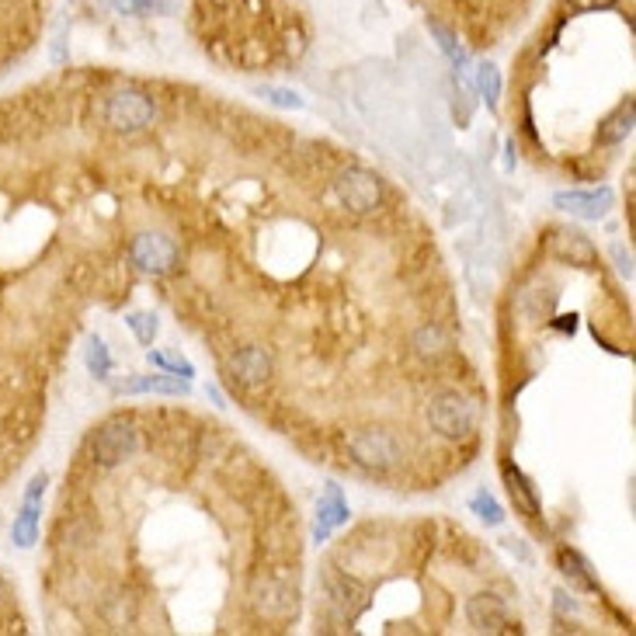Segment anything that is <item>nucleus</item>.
Segmentation results:
<instances>
[{
  "mask_svg": "<svg viewBox=\"0 0 636 636\" xmlns=\"http://www.w3.org/2000/svg\"><path fill=\"white\" fill-rule=\"evenodd\" d=\"M345 449L365 470H393L404 459V445L386 428H355L345 435Z\"/></svg>",
  "mask_w": 636,
  "mask_h": 636,
  "instance_id": "1",
  "label": "nucleus"
},
{
  "mask_svg": "<svg viewBox=\"0 0 636 636\" xmlns=\"http://www.w3.org/2000/svg\"><path fill=\"white\" fill-rule=\"evenodd\" d=\"M560 567H564V577L574 588H581V591H595L598 584H595V577H591V570L588 564L581 560V553H574V550H560Z\"/></svg>",
  "mask_w": 636,
  "mask_h": 636,
  "instance_id": "19",
  "label": "nucleus"
},
{
  "mask_svg": "<svg viewBox=\"0 0 636 636\" xmlns=\"http://www.w3.org/2000/svg\"><path fill=\"white\" fill-rule=\"evenodd\" d=\"M209 397H212V400H216V404H219V407H226L223 393H219V390H216V386H209Z\"/></svg>",
  "mask_w": 636,
  "mask_h": 636,
  "instance_id": "32",
  "label": "nucleus"
},
{
  "mask_svg": "<svg viewBox=\"0 0 636 636\" xmlns=\"http://www.w3.org/2000/svg\"><path fill=\"white\" fill-rule=\"evenodd\" d=\"M553 254H557L560 261H570V265H591V261H595V247H591V240L577 230L557 233V237H553Z\"/></svg>",
  "mask_w": 636,
  "mask_h": 636,
  "instance_id": "15",
  "label": "nucleus"
},
{
  "mask_svg": "<svg viewBox=\"0 0 636 636\" xmlns=\"http://www.w3.org/2000/svg\"><path fill=\"white\" fill-rule=\"evenodd\" d=\"M612 258H616V268H619V272H623L626 279H633V254L626 251L623 244H616V247H612Z\"/></svg>",
  "mask_w": 636,
  "mask_h": 636,
  "instance_id": "30",
  "label": "nucleus"
},
{
  "mask_svg": "<svg viewBox=\"0 0 636 636\" xmlns=\"http://www.w3.org/2000/svg\"><path fill=\"white\" fill-rule=\"evenodd\" d=\"M630 133H633V101H626V105L616 108V115H609V119L602 122V129H598V143L616 146V143H623Z\"/></svg>",
  "mask_w": 636,
  "mask_h": 636,
  "instance_id": "18",
  "label": "nucleus"
},
{
  "mask_svg": "<svg viewBox=\"0 0 636 636\" xmlns=\"http://www.w3.org/2000/svg\"><path fill=\"white\" fill-rule=\"evenodd\" d=\"M477 84H480V94L487 98V105H497V98H501V73H497L494 63H484V67L477 70Z\"/></svg>",
  "mask_w": 636,
  "mask_h": 636,
  "instance_id": "23",
  "label": "nucleus"
},
{
  "mask_svg": "<svg viewBox=\"0 0 636 636\" xmlns=\"http://www.w3.org/2000/svg\"><path fill=\"white\" fill-rule=\"evenodd\" d=\"M473 511H477L487 525H501L504 522V508L487 491H480L477 497H473Z\"/></svg>",
  "mask_w": 636,
  "mask_h": 636,
  "instance_id": "26",
  "label": "nucleus"
},
{
  "mask_svg": "<svg viewBox=\"0 0 636 636\" xmlns=\"http://www.w3.org/2000/svg\"><path fill=\"white\" fill-rule=\"evenodd\" d=\"M504 484H508V494L511 501H515L518 511H525L529 518L539 515V501H536V491H532V484L522 477V473L515 470L511 463H504Z\"/></svg>",
  "mask_w": 636,
  "mask_h": 636,
  "instance_id": "17",
  "label": "nucleus"
},
{
  "mask_svg": "<svg viewBox=\"0 0 636 636\" xmlns=\"http://www.w3.org/2000/svg\"><path fill=\"white\" fill-rule=\"evenodd\" d=\"M133 261L136 268H143L150 275H167L178 265V247L164 233H140L133 240Z\"/></svg>",
  "mask_w": 636,
  "mask_h": 636,
  "instance_id": "9",
  "label": "nucleus"
},
{
  "mask_svg": "<svg viewBox=\"0 0 636 636\" xmlns=\"http://www.w3.org/2000/svg\"><path fill=\"white\" fill-rule=\"evenodd\" d=\"M612 202H616V195H612V188H591V192H560L553 195V206L570 212V216H581V219H602L605 212L612 209Z\"/></svg>",
  "mask_w": 636,
  "mask_h": 636,
  "instance_id": "10",
  "label": "nucleus"
},
{
  "mask_svg": "<svg viewBox=\"0 0 636 636\" xmlns=\"http://www.w3.org/2000/svg\"><path fill=\"white\" fill-rule=\"evenodd\" d=\"M87 369H91V376H98V379H108L112 376V355H108V348H105V341L101 338H87Z\"/></svg>",
  "mask_w": 636,
  "mask_h": 636,
  "instance_id": "21",
  "label": "nucleus"
},
{
  "mask_svg": "<svg viewBox=\"0 0 636 636\" xmlns=\"http://www.w3.org/2000/svg\"><path fill=\"white\" fill-rule=\"evenodd\" d=\"M254 94L265 98L268 105H275V108H303V98H299L296 91H285V87H275V84H261Z\"/></svg>",
  "mask_w": 636,
  "mask_h": 636,
  "instance_id": "22",
  "label": "nucleus"
},
{
  "mask_svg": "<svg viewBox=\"0 0 636 636\" xmlns=\"http://www.w3.org/2000/svg\"><path fill=\"white\" fill-rule=\"evenodd\" d=\"M504 543H508V550L515 553L518 560H529V550L522 546V539H504Z\"/></svg>",
  "mask_w": 636,
  "mask_h": 636,
  "instance_id": "31",
  "label": "nucleus"
},
{
  "mask_svg": "<svg viewBox=\"0 0 636 636\" xmlns=\"http://www.w3.org/2000/svg\"><path fill=\"white\" fill-rule=\"evenodd\" d=\"M119 7L136 14H167L174 11V0H119Z\"/></svg>",
  "mask_w": 636,
  "mask_h": 636,
  "instance_id": "29",
  "label": "nucleus"
},
{
  "mask_svg": "<svg viewBox=\"0 0 636 636\" xmlns=\"http://www.w3.org/2000/svg\"><path fill=\"white\" fill-rule=\"evenodd\" d=\"M146 358H150V365H157V369H164V372H174V376H185V379H192V376H195L192 362H185V358H178V355L150 352Z\"/></svg>",
  "mask_w": 636,
  "mask_h": 636,
  "instance_id": "24",
  "label": "nucleus"
},
{
  "mask_svg": "<svg viewBox=\"0 0 636 636\" xmlns=\"http://www.w3.org/2000/svg\"><path fill=\"white\" fill-rule=\"evenodd\" d=\"M334 192H338L341 206L358 212V216L376 212L383 206V185H379L376 174L365 171V167H348V171H341L338 181H334Z\"/></svg>",
  "mask_w": 636,
  "mask_h": 636,
  "instance_id": "7",
  "label": "nucleus"
},
{
  "mask_svg": "<svg viewBox=\"0 0 636 636\" xmlns=\"http://www.w3.org/2000/svg\"><path fill=\"white\" fill-rule=\"evenodd\" d=\"M39 515H42V501H25V504H21L18 518H14V525H11L14 546H21V550L35 546V539H39Z\"/></svg>",
  "mask_w": 636,
  "mask_h": 636,
  "instance_id": "16",
  "label": "nucleus"
},
{
  "mask_svg": "<svg viewBox=\"0 0 636 636\" xmlns=\"http://www.w3.org/2000/svg\"><path fill=\"white\" fill-rule=\"evenodd\" d=\"M136 452H140V428L129 418L105 421L91 438V459L101 470H115L126 459H133Z\"/></svg>",
  "mask_w": 636,
  "mask_h": 636,
  "instance_id": "2",
  "label": "nucleus"
},
{
  "mask_svg": "<svg viewBox=\"0 0 636 636\" xmlns=\"http://www.w3.org/2000/svg\"><path fill=\"white\" fill-rule=\"evenodd\" d=\"M348 522V504L345 497H341V491L334 484H327V494L320 497L317 504V525H313V539H327L331 536V529H338V525Z\"/></svg>",
  "mask_w": 636,
  "mask_h": 636,
  "instance_id": "14",
  "label": "nucleus"
},
{
  "mask_svg": "<svg viewBox=\"0 0 636 636\" xmlns=\"http://www.w3.org/2000/svg\"><path fill=\"white\" fill-rule=\"evenodd\" d=\"M226 372H230L233 383L244 386V390H258V386H265L268 379L275 376V358L272 352H265V348L258 345L237 348V352L226 358Z\"/></svg>",
  "mask_w": 636,
  "mask_h": 636,
  "instance_id": "8",
  "label": "nucleus"
},
{
  "mask_svg": "<svg viewBox=\"0 0 636 636\" xmlns=\"http://www.w3.org/2000/svg\"><path fill=\"white\" fill-rule=\"evenodd\" d=\"M320 588H324V605L341 619V623H355L358 612L365 609V588L348 577L345 570H338L334 564L324 567L320 574Z\"/></svg>",
  "mask_w": 636,
  "mask_h": 636,
  "instance_id": "6",
  "label": "nucleus"
},
{
  "mask_svg": "<svg viewBox=\"0 0 636 636\" xmlns=\"http://www.w3.org/2000/svg\"><path fill=\"white\" fill-rule=\"evenodd\" d=\"M101 619H105V626H112V630H133L136 619H140V602H136L129 591H108L105 598H101Z\"/></svg>",
  "mask_w": 636,
  "mask_h": 636,
  "instance_id": "13",
  "label": "nucleus"
},
{
  "mask_svg": "<svg viewBox=\"0 0 636 636\" xmlns=\"http://www.w3.org/2000/svg\"><path fill=\"white\" fill-rule=\"evenodd\" d=\"M126 324L133 327V334L143 345H153V338H157V317L153 313H129Z\"/></svg>",
  "mask_w": 636,
  "mask_h": 636,
  "instance_id": "25",
  "label": "nucleus"
},
{
  "mask_svg": "<svg viewBox=\"0 0 636 636\" xmlns=\"http://www.w3.org/2000/svg\"><path fill=\"white\" fill-rule=\"evenodd\" d=\"M60 543H63V546H73V550H80V546L91 543V529H87V525L80 522V518H73V522H63Z\"/></svg>",
  "mask_w": 636,
  "mask_h": 636,
  "instance_id": "28",
  "label": "nucleus"
},
{
  "mask_svg": "<svg viewBox=\"0 0 636 636\" xmlns=\"http://www.w3.org/2000/svg\"><path fill=\"white\" fill-rule=\"evenodd\" d=\"M428 32H431V39H438V49H442V53L449 56V60L456 63V67H463V63H466V53L456 46V39H452V35L445 32L442 25H428Z\"/></svg>",
  "mask_w": 636,
  "mask_h": 636,
  "instance_id": "27",
  "label": "nucleus"
},
{
  "mask_svg": "<svg viewBox=\"0 0 636 636\" xmlns=\"http://www.w3.org/2000/svg\"><path fill=\"white\" fill-rule=\"evenodd\" d=\"M466 619H470L473 630L480 633H501L504 619H508V609H504V598L491 595V591H480L466 602Z\"/></svg>",
  "mask_w": 636,
  "mask_h": 636,
  "instance_id": "12",
  "label": "nucleus"
},
{
  "mask_svg": "<svg viewBox=\"0 0 636 636\" xmlns=\"http://www.w3.org/2000/svg\"><path fill=\"white\" fill-rule=\"evenodd\" d=\"M251 609L265 623H289V619H296L299 591L285 577L265 574L251 584Z\"/></svg>",
  "mask_w": 636,
  "mask_h": 636,
  "instance_id": "4",
  "label": "nucleus"
},
{
  "mask_svg": "<svg viewBox=\"0 0 636 636\" xmlns=\"http://www.w3.org/2000/svg\"><path fill=\"white\" fill-rule=\"evenodd\" d=\"M428 424L442 438H466L477 424V407L470 404V397H463L459 390L435 393L428 400Z\"/></svg>",
  "mask_w": 636,
  "mask_h": 636,
  "instance_id": "5",
  "label": "nucleus"
},
{
  "mask_svg": "<svg viewBox=\"0 0 636 636\" xmlns=\"http://www.w3.org/2000/svg\"><path fill=\"white\" fill-rule=\"evenodd\" d=\"M157 119V101L140 87H122V91L108 94L105 101V126L115 133H143Z\"/></svg>",
  "mask_w": 636,
  "mask_h": 636,
  "instance_id": "3",
  "label": "nucleus"
},
{
  "mask_svg": "<svg viewBox=\"0 0 636 636\" xmlns=\"http://www.w3.org/2000/svg\"><path fill=\"white\" fill-rule=\"evenodd\" d=\"M115 393H160V397H188L192 386H188L185 376H174V372H153V376H133L126 383L115 386Z\"/></svg>",
  "mask_w": 636,
  "mask_h": 636,
  "instance_id": "11",
  "label": "nucleus"
},
{
  "mask_svg": "<svg viewBox=\"0 0 636 636\" xmlns=\"http://www.w3.org/2000/svg\"><path fill=\"white\" fill-rule=\"evenodd\" d=\"M414 348H418L424 358H435V355L449 352V334H445L438 324H424L421 331L414 334Z\"/></svg>",
  "mask_w": 636,
  "mask_h": 636,
  "instance_id": "20",
  "label": "nucleus"
}]
</instances>
